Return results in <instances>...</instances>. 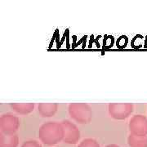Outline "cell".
Returning a JSON list of instances; mask_svg holds the SVG:
<instances>
[{
	"instance_id": "cell-3",
	"label": "cell",
	"mask_w": 147,
	"mask_h": 147,
	"mask_svg": "<svg viewBox=\"0 0 147 147\" xmlns=\"http://www.w3.org/2000/svg\"><path fill=\"white\" fill-rule=\"evenodd\" d=\"M108 111L111 118L116 120H124L133 112V105L131 103H110Z\"/></svg>"
},
{
	"instance_id": "cell-7",
	"label": "cell",
	"mask_w": 147,
	"mask_h": 147,
	"mask_svg": "<svg viewBox=\"0 0 147 147\" xmlns=\"http://www.w3.org/2000/svg\"><path fill=\"white\" fill-rule=\"evenodd\" d=\"M58 110L57 103H38V110L42 118L53 117Z\"/></svg>"
},
{
	"instance_id": "cell-12",
	"label": "cell",
	"mask_w": 147,
	"mask_h": 147,
	"mask_svg": "<svg viewBox=\"0 0 147 147\" xmlns=\"http://www.w3.org/2000/svg\"><path fill=\"white\" fill-rule=\"evenodd\" d=\"M21 147H42V145L34 140H30V141H26L25 142Z\"/></svg>"
},
{
	"instance_id": "cell-1",
	"label": "cell",
	"mask_w": 147,
	"mask_h": 147,
	"mask_svg": "<svg viewBox=\"0 0 147 147\" xmlns=\"http://www.w3.org/2000/svg\"><path fill=\"white\" fill-rule=\"evenodd\" d=\"M64 127L61 123L47 122L39 127L38 138L47 146H53L64 139Z\"/></svg>"
},
{
	"instance_id": "cell-11",
	"label": "cell",
	"mask_w": 147,
	"mask_h": 147,
	"mask_svg": "<svg viewBox=\"0 0 147 147\" xmlns=\"http://www.w3.org/2000/svg\"><path fill=\"white\" fill-rule=\"evenodd\" d=\"M78 147H100L98 142L93 138H86L79 144Z\"/></svg>"
},
{
	"instance_id": "cell-9",
	"label": "cell",
	"mask_w": 147,
	"mask_h": 147,
	"mask_svg": "<svg viewBox=\"0 0 147 147\" xmlns=\"http://www.w3.org/2000/svg\"><path fill=\"white\" fill-rule=\"evenodd\" d=\"M19 137L16 134L6 135L0 132V147H18Z\"/></svg>"
},
{
	"instance_id": "cell-10",
	"label": "cell",
	"mask_w": 147,
	"mask_h": 147,
	"mask_svg": "<svg viewBox=\"0 0 147 147\" xmlns=\"http://www.w3.org/2000/svg\"><path fill=\"white\" fill-rule=\"evenodd\" d=\"M127 143L129 147H147V136H136L130 133Z\"/></svg>"
},
{
	"instance_id": "cell-6",
	"label": "cell",
	"mask_w": 147,
	"mask_h": 147,
	"mask_svg": "<svg viewBox=\"0 0 147 147\" xmlns=\"http://www.w3.org/2000/svg\"><path fill=\"white\" fill-rule=\"evenodd\" d=\"M61 124L64 127V139L63 142L66 144H76L79 142L81 137L80 131L74 123L71 121L65 119L61 122Z\"/></svg>"
},
{
	"instance_id": "cell-13",
	"label": "cell",
	"mask_w": 147,
	"mask_h": 147,
	"mask_svg": "<svg viewBox=\"0 0 147 147\" xmlns=\"http://www.w3.org/2000/svg\"><path fill=\"white\" fill-rule=\"evenodd\" d=\"M105 147H120V146H118V145H116V144H110V145L106 146Z\"/></svg>"
},
{
	"instance_id": "cell-8",
	"label": "cell",
	"mask_w": 147,
	"mask_h": 147,
	"mask_svg": "<svg viewBox=\"0 0 147 147\" xmlns=\"http://www.w3.org/2000/svg\"><path fill=\"white\" fill-rule=\"evenodd\" d=\"M11 109L21 115H26L34 110V103H10Z\"/></svg>"
},
{
	"instance_id": "cell-2",
	"label": "cell",
	"mask_w": 147,
	"mask_h": 147,
	"mask_svg": "<svg viewBox=\"0 0 147 147\" xmlns=\"http://www.w3.org/2000/svg\"><path fill=\"white\" fill-rule=\"evenodd\" d=\"M70 118L79 124H88L92 119V110L88 104L83 102L70 103L68 106Z\"/></svg>"
},
{
	"instance_id": "cell-4",
	"label": "cell",
	"mask_w": 147,
	"mask_h": 147,
	"mask_svg": "<svg viewBox=\"0 0 147 147\" xmlns=\"http://www.w3.org/2000/svg\"><path fill=\"white\" fill-rule=\"evenodd\" d=\"M20 127L19 118L11 113H6L0 117L1 132L6 135L16 134Z\"/></svg>"
},
{
	"instance_id": "cell-5",
	"label": "cell",
	"mask_w": 147,
	"mask_h": 147,
	"mask_svg": "<svg viewBox=\"0 0 147 147\" xmlns=\"http://www.w3.org/2000/svg\"><path fill=\"white\" fill-rule=\"evenodd\" d=\"M129 131L136 136H147V117L142 115H135L129 121Z\"/></svg>"
}]
</instances>
